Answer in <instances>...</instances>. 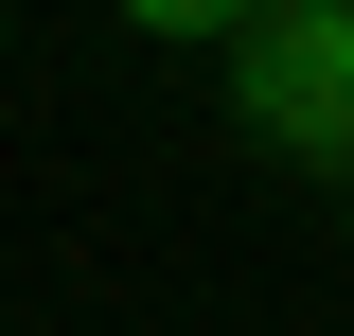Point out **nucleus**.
<instances>
[{
  "label": "nucleus",
  "instance_id": "f257e3e1",
  "mask_svg": "<svg viewBox=\"0 0 354 336\" xmlns=\"http://www.w3.org/2000/svg\"><path fill=\"white\" fill-rule=\"evenodd\" d=\"M230 124L301 177H354V0H266L230 36Z\"/></svg>",
  "mask_w": 354,
  "mask_h": 336
},
{
  "label": "nucleus",
  "instance_id": "f03ea898",
  "mask_svg": "<svg viewBox=\"0 0 354 336\" xmlns=\"http://www.w3.org/2000/svg\"><path fill=\"white\" fill-rule=\"evenodd\" d=\"M106 18H124L142 53H230V36L266 18V0H106Z\"/></svg>",
  "mask_w": 354,
  "mask_h": 336
}]
</instances>
